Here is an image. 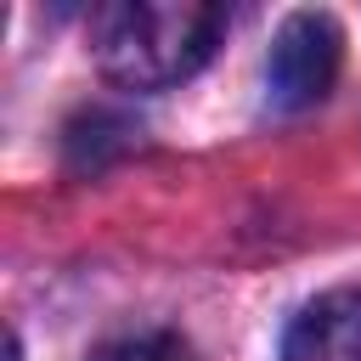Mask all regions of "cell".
Wrapping results in <instances>:
<instances>
[{
    "label": "cell",
    "mask_w": 361,
    "mask_h": 361,
    "mask_svg": "<svg viewBox=\"0 0 361 361\" xmlns=\"http://www.w3.org/2000/svg\"><path fill=\"white\" fill-rule=\"evenodd\" d=\"M282 361H361V288L310 299L282 338Z\"/></svg>",
    "instance_id": "3"
},
{
    "label": "cell",
    "mask_w": 361,
    "mask_h": 361,
    "mask_svg": "<svg viewBox=\"0 0 361 361\" xmlns=\"http://www.w3.org/2000/svg\"><path fill=\"white\" fill-rule=\"evenodd\" d=\"M90 361H186V344L175 333H124L90 350Z\"/></svg>",
    "instance_id": "4"
},
{
    "label": "cell",
    "mask_w": 361,
    "mask_h": 361,
    "mask_svg": "<svg viewBox=\"0 0 361 361\" xmlns=\"http://www.w3.org/2000/svg\"><path fill=\"white\" fill-rule=\"evenodd\" d=\"M338 62H344V39L333 28V17L322 11H299L276 28L271 39V102L299 113V107H316L333 79H338Z\"/></svg>",
    "instance_id": "2"
},
{
    "label": "cell",
    "mask_w": 361,
    "mask_h": 361,
    "mask_svg": "<svg viewBox=\"0 0 361 361\" xmlns=\"http://www.w3.org/2000/svg\"><path fill=\"white\" fill-rule=\"evenodd\" d=\"M226 17L203 0H113L90 17V51L107 79L130 90H164L197 73Z\"/></svg>",
    "instance_id": "1"
}]
</instances>
